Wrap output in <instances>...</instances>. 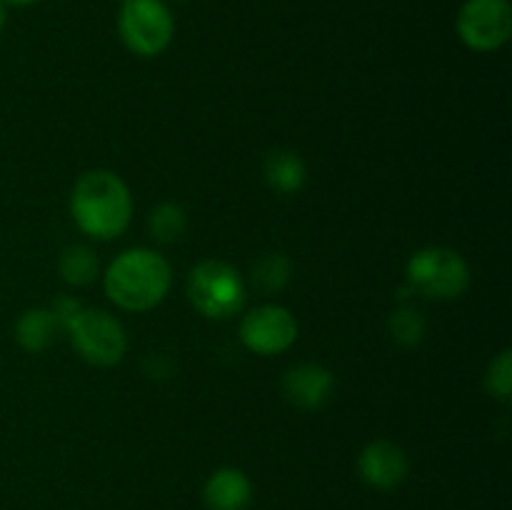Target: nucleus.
Returning a JSON list of instances; mask_svg holds the SVG:
<instances>
[{
  "instance_id": "obj_21",
  "label": "nucleus",
  "mask_w": 512,
  "mask_h": 510,
  "mask_svg": "<svg viewBox=\"0 0 512 510\" xmlns=\"http://www.w3.org/2000/svg\"><path fill=\"white\" fill-rule=\"evenodd\" d=\"M5 20H8V5H3V0H0V33L5 28Z\"/></svg>"
},
{
  "instance_id": "obj_16",
  "label": "nucleus",
  "mask_w": 512,
  "mask_h": 510,
  "mask_svg": "<svg viewBox=\"0 0 512 510\" xmlns=\"http://www.w3.org/2000/svg\"><path fill=\"white\" fill-rule=\"evenodd\" d=\"M290 280V260L285 255H265L255 263L253 268V283L255 288L263 293H275V290L285 288Z\"/></svg>"
},
{
  "instance_id": "obj_6",
  "label": "nucleus",
  "mask_w": 512,
  "mask_h": 510,
  "mask_svg": "<svg viewBox=\"0 0 512 510\" xmlns=\"http://www.w3.org/2000/svg\"><path fill=\"white\" fill-rule=\"evenodd\" d=\"M65 333L70 335L83 360L100 365V368L118 365L123 360L125 348H128V338H125L120 320L105 310L83 308L70 320Z\"/></svg>"
},
{
  "instance_id": "obj_9",
  "label": "nucleus",
  "mask_w": 512,
  "mask_h": 510,
  "mask_svg": "<svg viewBox=\"0 0 512 510\" xmlns=\"http://www.w3.org/2000/svg\"><path fill=\"white\" fill-rule=\"evenodd\" d=\"M358 470L360 478L373 488L393 490L408 478L410 463L400 445L390 443V440H375V443L365 445L360 453Z\"/></svg>"
},
{
  "instance_id": "obj_10",
  "label": "nucleus",
  "mask_w": 512,
  "mask_h": 510,
  "mask_svg": "<svg viewBox=\"0 0 512 510\" xmlns=\"http://www.w3.org/2000/svg\"><path fill=\"white\" fill-rule=\"evenodd\" d=\"M335 378L318 363H300L283 375V395L303 410H315L330 398Z\"/></svg>"
},
{
  "instance_id": "obj_15",
  "label": "nucleus",
  "mask_w": 512,
  "mask_h": 510,
  "mask_svg": "<svg viewBox=\"0 0 512 510\" xmlns=\"http://www.w3.org/2000/svg\"><path fill=\"white\" fill-rule=\"evenodd\" d=\"M150 233L160 243H175L188 228V215L178 203H160L150 213Z\"/></svg>"
},
{
  "instance_id": "obj_7",
  "label": "nucleus",
  "mask_w": 512,
  "mask_h": 510,
  "mask_svg": "<svg viewBox=\"0 0 512 510\" xmlns=\"http://www.w3.org/2000/svg\"><path fill=\"white\" fill-rule=\"evenodd\" d=\"M455 28L470 50L490 53L503 48L512 35L510 0H465L458 10Z\"/></svg>"
},
{
  "instance_id": "obj_11",
  "label": "nucleus",
  "mask_w": 512,
  "mask_h": 510,
  "mask_svg": "<svg viewBox=\"0 0 512 510\" xmlns=\"http://www.w3.org/2000/svg\"><path fill=\"white\" fill-rule=\"evenodd\" d=\"M210 510H245L253 500V483L238 468H220L208 478L203 490Z\"/></svg>"
},
{
  "instance_id": "obj_3",
  "label": "nucleus",
  "mask_w": 512,
  "mask_h": 510,
  "mask_svg": "<svg viewBox=\"0 0 512 510\" xmlns=\"http://www.w3.org/2000/svg\"><path fill=\"white\" fill-rule=\"evenodd\" d=\"M188 295L205 318L225 320L243 310L248 290L238 268L223 260H203L190 270Z\"/></svg>"
},
{
  "instance_id": "obj_2",
  "label": "nucleus",
  "mask_w": 512,
  "mask_h": 510,
  "mask_svg": "<svg viewBox=\"0 0 512 510\" xmlns=\"http://www.w3.org/2000/svg\"><path fill=\"white\" fill-rule=\"evenodd\" d=\"M173 268L160 253L150 248L123 250L105 270V293L118 308L145 313L168 295Z\"/></svg>"
},
{
  "instance_id": "obj_17",
  "label": "nucleus",
  "mask_w": 512,
  "mask_h": 510,
  "mask_svg": "<svg viewBox=\"0 0 512 510\" xmlns=\"http://www.w3.org/2000/svg\"><path fill=\"white\" fill-rule=\"evenodd\" d=\"M390 330H393V338L400 345H418L425 335V320L418 310L400 308L390 318Z\"/></svg>"
},
{
  "instance_id": "obj_20",
  "label": "nucleus",
  "mask_w": 512,
  "mask_h": 510,
  "mask_svg": "<svg viewBox=\"0 0 512 510\" xmlns=\"http://www.w3.org/2000/svg\"><path fill=\"white\" fill-rule=\"evenodd\" d=\"M33 3H38V0H3V5H10V8H28Z\"/></svg>"
},
{
  "instance_id": "obj_19",
  "label": "nucleus",
  "mask_w": 512,
  "mask_h": 510,
  "mask_svg": "<svg viewBox=\"0 0 512 510\" xmlns=\"http://www.w3.org/2000/svg\"><path fill=\"white\" fill-rule=\"evenodd\" d=\"M50 310H53V315H55V320H58L60 330H65L70 325V320H73L75 315L83 310V305H80L75 298H58Z\"/></svg>"
},
{
  "instance_id": "obj_23",
  "label": "nucleus",
  "mask_w": 512,
  "mask_h": 510,
  "mask_svg": "<svg viewBox=\"0 0 512 510\" xmlns=\"http://www.w3.org/2000/svg\"><path fill=\"white\" fill-rule=\"evenodd\" d=\"M118 3H125V0H118Z\"/></svg>"
},
{
  "instance_id": "obj_8",
  "label": "nucleus",
  "mask_w": 512,
  "mask_h": 510,
  "mask_svg": "<svg viewBox=\"0 0 512 510\" xmlns=\"http://www.w3.org/2000/svg\"><path fill=\"white\" fill-rule=\"evenodd\" d=\"M240 340L258 355L285 353L298 340V320L283 305H258L240 323Z\"/></svg>"
},
{
  "instance_id": "obj_22",
  "label": "nucleus",
  "mask_w": 512,
  "mask_h": 510,
  "mask_svg": "<svg viewBox=\"0 0 512 510\" xmlns=\"http://www.w3.org/2000/svg\"><path fill=\"white\" fill-rule=\"evenodd\" d=\"M175 3H185V0H175Z\"/></svg>"
},
{
  "instance_id": "obj_14",
  "label": "nucleus",
  "mask_w": 512,
  "mask_h": 510,
  "mask_svg": "<svg viewBox=\"0 0 512 510\" xmlns=\"http://www.w3.org/2000/svg\"><path fill=\"white\" fill-rule=\"evenodd\" d=\"M60 275L70 285H88L98 275V258L88 245H70L60 255Z\"/></svg>"
},
{
  "instance_id": "obj_5",
  "label": "nucleus",
  "mask_w": 512,
  "mask_h": 510,
  "mask_svg": "<svg viewBox=\"0 0 512 510\" xmlns=\"http://www.w3.org/2000/svg\"><path fill=\"white\" fill-rule=\"evenodd\" d=\"M410 288L428 298H458L470 285V268L463 255L450 248H423L405 265Z\"/></svg>"
},
{
  "instance_id": "obj_4",
  "label": "nucleus",
  "mask_w": 512,
  "mask_h": 510,
  "mask_svg": "<svg viewBox=\"0 0 512 510\" xmlns=\"http://www.w3.org/2000/svg\"><path fill=\"white\" fill-rule=\"evenodd\" d=\"M118 30L125 48L140 58H153L173 40L175 18L165 0H125L120 3Z\"/></svg>"
},
{
  "instance_id": "obj_13",
  "label": "nucleus",
  "mask_w": 512,
  "mask_h": 510,
  "mask_svg": "<svg viewBox=\"0 0 512 510\" xmlns=\"http://www.w3.org/2000/svg\"><path fill=\"white\" fill-rule=\"evenodd\" d=\"M60 330L50 308H30L15 323V338L28 353H40L55 340V333Z\"/></svg>"
},
{
  "instance_id": "obj_1",
  "label": "nucleus",
  "mask_w": 512,
  "mask_h": 510,
  "mask_svg": "<svg viewBox=\"0 0 512 510\" xmlns=\"http://www.w3.org/2000/svg\"><path fill=\"white\" fill-rule=\"evenodd\" d=\"M70 213L78 228L90 238H118L133 215V195L113 170H88L75 183Z\"/></svg>"
},
{
  "instance_id": "obj_18",
  "label": "nucleus",
  "mask_w": 512,
  "mask_h": 510,
  "mask_svg": "<svg viewBox=\"0 0 512 510\" xmlns=\"http://www.w3.org/2000/svg\"><path fill=\"white\" fill-rule=\"evenodd\" d=\"M485 388L498 400H510L512 390V353L508 348L490 363L488 375H485Z\"/></svg>"
},
{
  "instance_id": "obj_12",
  "label": "nucleus",
  "mask_w": 512,
  "mask_h": 510,
  "mask_svg": "<svg viewBox=\"0 0 512 510\" xmlns=\"http://www.w3.org/2000/svg\"><path fill=\"white\" fill-rule=\"evenodd\" d=\"M263 173L270 188L278 190V193L283 195L298 193L305 183L303 158H300L295 150H288V148L270 150V153L265 155Z\"/></svg>"
}]
</instances>
